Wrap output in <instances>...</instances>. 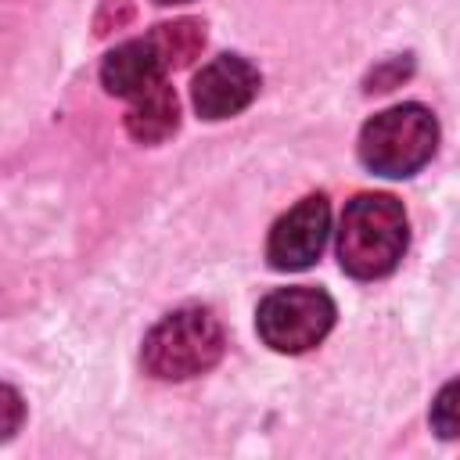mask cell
Returning <instances> with one entry per match:
<instances>
[{
    "label": "cell",
    "mask_w": 460,
    "mask_h": 460,
    "mask_svg": "<svg viewBox=\"0 0 460 460\" xmlns=\"http://www.w3.org/2000/svg\"><path fill=\"white\" fill-rule=\"evenodd\" d=\"M406 252V212L392 194H356L338 226V262L356 280H377Z\"/></svg>",
    "instance_id": "obj_1"
},
{
    "label": "cell",
    "mask_w": 460,
    "mask_h": 460,
    "mask_svg": "<svg viewBox=\"0 0 460 460\" xmlns=\"http://www.w3.org/2000/svg\"><path fill=\"white\" fill-rule=\"evenodd\" d=\"M223 345L226 338L219 320L201 305H183L147 331L140 359L158 381H187L212 370L223 356Z\"/></svg>",
    "instance_id": "obj_2"
},
{
    "label": "cell",
    "mask_w": 460,
    "mask_h": 460,
    "mask_svg": "<svg viewBox=\"0 0 460 460\" xmlns=\"http://www.w3.org/2000/svg\"><path fill=\"white\" fill-rule=\"evenodd\" d=\"M438 147V122L424 104H395L359 133V162L377 176H413Z\"/></svg>",
    "instance_id": "obj_3"
},
{
    "label": "cell",
    "mask_w": 460,
    "mask_h": 460,
    "mask_svg": "<svg viewBox=\"0 0 460 460\" xmlns=\"http://www.w3.org/2000/svg\"><path fill=\"white\" fill-rule=\"evenodd\" d=\"M255 327L273 352L295 356L327 338L334 327V302L320 288H280L259 302Z\"/></svg>",
    "instance_id": "obj_4"
},
{
    "label": "cell",
    "mask_w": 460,
    "mask_h": 460,
    "mask_svg": "<svg viewBox=\"0 0 460 460\" xmlns=\"http://www.w3.org/2000/svg\"><path fill=\"white\" fill-rule=\"evenodd\" d=\"M327 230H331V205H327V198L323 194L302 198L270 230V241H266L270 266L280 270V273L313 266V259H320V252L327 244Z\"/></svg>",
    "instance_id": "obj_5"
},
{
    "label": "cell",
    "mask_w": 460,
    "mask_h": 460,
    "mask_svg": "<svg viewBox=\"0 0 460 460\" xmlns=\"http://www.w3.org/2000/svg\"><path fill=\"white\" fill-rule=\"evenodd\" d=\"M259 93V72L241 54H219L194 75L190 97L201 119H230L244 111Z\"/></svg>",
    "instance_id": "obj_6"
},
{
    "label": "cell",
    "mask_w": 460,
    "mask_h": 460,
    "mask_svg": "<svg viewBox=\"0 0 460 460\" xmlns=\"http://www.w3.org/2000/svg\"><path fill=\"white\" fill-rule=\"evenodd\" d=\"M162 72H165V61L155 47L151 36L144 40H126L119 43L104 65H101V83L108 93L115 97H140L144 90L158 86L162 83Z\"/></svg>",
    "instance_id": "obj_7"
},
{
    "label": "cell",
    "mask_w": 460,
    "mask_h": 460,
    "mask_svg": "<svg viewBox=\"0 0 460 460\" xmlns=\"http://www.w3.org/2000/svg\"><path fill=\"white\" fill-rule=\"evenodd\" d=\"M176 126H180V101H176V90L165 83L133 97V108L126 111V133L137 144H158Z\"/></svg>",
    "instance_id": "obj_8"
},
{
    "label": "cell",
    "mask_w": 460,
    "mask_h": 460,
    "mask_svg": "<svg viewBox=\"0 0 460 460\" xmlns=\"http://www.w3.org/2000/svg\"><path fill=\"white\" fill-rule=\"evenodd\" d=\"M151 40H155L165 68H183V65H190L201 54V47H205V25L198 18L165 22V25H158L151 32Z\"/></svg>",
    "instance_id": "obj_9"
},
{
    "label": "cell",
    "mask_w": 460,
    "mask_h": 460,
    "mask_svg": "<svg viewBox=\"0 0 460 460\" xmlns=\"http://www.w3.org/2000/svg\"><path fill=\"white\" fill-rule=\"evenodd\" d=\"M431 428L442 438H460V377L449 381L431 402Z\"/></svg>",
    "instance_id": "obj_10"
},
{
    "label": "cell",
    "mask_w": 460,
    "mask_h": 460,
    "mask_svg": "<svg viewBox=\"0 0 460 460\" xmlns=\"http://www.w3.org/2000/svg\"><path fill=\"white\" fill-rule=\"evenodd\" d=\"M0 399H4L0 406L7 410V420H4V431H0V438H11V435H14V428H18V417H22V399H18V392H14L11 385L0 392Z\"/></svg>",
    "instance_id": "obj_11"
},
{
    "label": "cell",
    "mask_w": 460,
    "mask_h": 460,
    "mask_svg": "<svg viewBox=\"0 0 460 460\" xmlns=\"http://www.w3.org/2000/svg\"><path fill=\"white\" fill-rule=\"evenodd\" d=\"M406 72H410V65L392 61L388 68H377V72L370 75V86H367V90H392V86H395V79H399V75H406Z\"/></svg>",
    "instance_id": "obj_12"
},
{
    "label": "cell",
    "mask_w": 460,
    "mask_h": 460,
    "mask_svg": "<svg viewBox=\"0 0 460 460\" xmlns=\"http://www.w3.org/2000/svg\"><path fill=\"white\" fill-rule=\"evenodd\" d=\"M155 4H187V0H155Z\"/></svg>",
    "instance_id": "obj_13"
}]
</instances>
